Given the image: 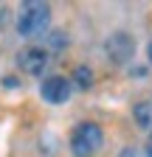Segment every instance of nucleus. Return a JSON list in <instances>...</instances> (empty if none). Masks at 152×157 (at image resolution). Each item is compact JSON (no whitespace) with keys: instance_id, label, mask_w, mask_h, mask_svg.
Wrapping results in <instances>:
<instances>
[{"instance_id":"nucleus-2","label":"nucleus","mask_w":152,"mask_h":157,"mask_svg":"<svg viewBox=\"0 0 152 157\" xmlns=\"http://www.w3.org/2000/svg\"><path fill=\"white\" fill-rule=\"evenodd\" d=\"M68 146L73 157H93L102 146H104V129L96 121H82L76 124L70 137H68Z\"/></svg>"},{"instance_id":"nucleus-10","label":"nucleus","mask_w":152,"mask_h":157,"mask_svg":"<svg viewBox=\"0 0 152 157\" xmlns=\"http://www.w3.org/2000/svg\"><path fill=\"white\" fill-rule=\"evenodd\" d=\"M146 56H149V65H152V42L146 45Z\"/></svg>"},{"instance_id":"nucleus-1","label":"nucleus","mask_w":152,"mask_h":157,"mask_svg":"<svg viewBox=\"0 0 152 157\" xmlns=\"http://www.w3.org/2000/svg\"><path fill=\"white\" fill-rule=\"evenodd\" d=\"M51 25V6L42 3V0H26L20 3V11H17V34L23 39H37L48 34Z\"/></svg>"},{"instance_id":"nucleus-6","label":"nucleus","mask_w":152,"mask_h":157,"mask_svg":"<svg viewBox=\"0 0 152 157\" xmlns=\"http://www.w3.org/2000/svg\"><path fill=\"white\" fill-rule=\"evenodd\" d=\"M132 118L141 129H152V101H138L132 107Z\"/></svg>"},{"instance_id":"nucleus-9","label":"nucleus","mask_w":152,"mask_h":157,"mask_svg":"<svg viewBox=\"0 0 152 157\" xmlns=\"http://www.w3.org/2000/svg\"><path fill=\"white\" fill-rule=\"evenodd\" d=\"M144 157H152V132H149V140H146V149H144Z\"/></svg>"},{"instance_id":"nucleus-7","label":"nucleus","mask_w":152,"mask_h":157,"mask_svg":"<svg viewBox=\"0 0 152 157\" xmlns=\"http://www.w3.org/2000/svg\"><path fill=\"white\" fill-rule=\"evenodd\" d=\"M73 78H76V84H79L82 90H87V87L93 84V70L85 67V65H79V67L73 70Z\"/></svg>"},{"instance_id":"nucleus-8","label":"nucleus","mask_w":152,"mask_h":157,"mask_svg":"<svg viewBox=\"0 0 152 157\" xmlns=\"http://www.w3.org/2000/svg\"><path fill=\"white\" fill-rule=\"evenodd\" d=\"M118 157H141V151H138L135 146H124V149L118 151Z\"/></svg>"},{"instance_id":"nucleus-5","label":"nucleus","mask_w":152,"mask_h":157,"mask_svg":"<svg viewBox=\"0 0 152 157\" xmlns=\"http://www.w3.org/2000/svg\"><path fill=\"white\" fill-rule=\"evenodd\" d=\"M40 95L48 104H68L70 101V82L65 76H48L40 84Z\"/></svg>"},{"instance_id":"nucleus-3","label":"nucleus","mask_w":152,"mask_h":157,"mask_svg":"<svg viewBox=\"0 0 152 157\" xmlns=\"http://www.w3.org/2000/svg\"><path fill=\"white\" fill-rule=\"evenodd\" d=\"M104 56L110 59L113 65H127V62H132V56H135V39H132V34H127V31H113L104 39Z\"/></svg>"},{"instance_id":"nucleus-4","label":"nucleus","mask_w":152,"mask_h":157,"mask_svg":"<svg viewBox=\"0 0 152 157\" xmlns=\"http://www.w3.org/2000/svg\"><path fill=\"white\" fill-rule=\"evenodd\" d=\"M51 65V51L42 45H28L17 53V67L26 76H42Z\"/></svg>"}]
</instances>
